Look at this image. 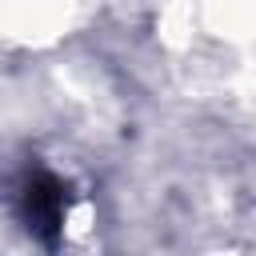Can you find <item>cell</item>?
Listing matches in <instances>:
<instances>
[{"label": "cell", "instance_id": "obj_1", "mask_svg": "<svg viewBox=\"0 0 256 256\" xmlns=\"http://www.w3.org/2000/svg\"><path fill=\"white\" fill-rule=\"evenodd\" d=\"M60 208H64V200H60V184L52 176H32L24 184V216L36 232H52L60 224Z\"/></svg>", "mask_w": 256, "mask_h": 256}]
</instances>
